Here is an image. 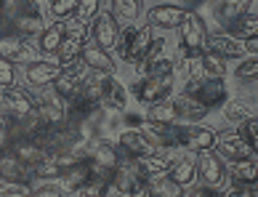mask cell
Masks as SVG:
<instances>
[{"label": "cell", "instance_id": "obj_1", "mask_svg": "<svg viewBox=\"0 0 258 197\" xmlns=\"http://www.w3.org/2000/svg\"><path fill=\"white\" fill-rule=\"evenodd\" d=\"M120 56L125 64H139L147 59V53L152 48V27L144 24V27H133V24H125V30H120Z\"/></svg>", "mask_w": 258, "mask_h": 197}, {"label": "cell", "instance_id": "obj_2", "mask_svg": "<svg viewBox=\"0 0 258 197\" xmlns=\"http://www.w3.org/2000/svg\"><path fill=\"white\" fill-rule=\"evenodd\" d=\"M147 186V179L141 173V168L136 160L131 163H120L114 168L112 179H109V192L107 194H114V197H136L139 192H144Z\"/></svg>", "mask_w": 258, "mask_h": 197}, {"label": "cell", "instance_id": "obj_3", "mask_svg": "<svg viewBox=\"0 0 258 197\" xmlns=\"http://www.w3.org/2000/svg\"><path fill=\"white\" fill-rule=\"evenodd\" d=\"M37 109V99L32 96L27 88H0V117H8V120H22L27 115H32Z\"/></svg>", "mask_w": 258, "mask_h": 197}, {"label": "cell", "instance_id": "obj_4", "mask_svg": "<svg viewBox=\"0 0 258 197\" xmlns=\"http://www.w3.org/2000/svg\"><path fill=\"white\" fill-rule=\"evenodd\" d=\"M218 142V134L210 130L205 125H197V123H189V125H176V144L186 152H208V149H216Z\"/></svg>", "mask_w": 258, "mask_h": 197}, {"label": "cell", "instance_id": "obj_5", "mask_svg": "<svg viewBox=\"0 0 258 197\" xmlns=\"http://www.w3.org/2000/svg\"><path fill=\"white\" fill-rule=\"evenodd\" d=\"M184 93H189L192 99H197L200 104H205L208 109L221 107L226 101V86L224 78H195L186 83Z\"/></svg>", "mask_w": 258, "mask_h": 197}, {"label": "cell", "instance_id": "obj_6", "mask_svg": "<svg viewBox=\"0 0 258 197\" xmlns=\"http://www.w3.org/2000/svg\"><path fill=\"white\" fill-rule=\"evenodd\" d=\"M178 30H181V56H184V59H192V56H200L205 51L208 30H205V22L197 14L186 11V19Z\"/></svg>", "mask_w": 258, "mask_h": 197}, {"label": "cell", "instance_id": "obj_7", "mask_svg": "<svg viewBox=\"0 0 258 197\" xmlns=\"http://www.w3.org/2000/svg\"><path fill=\"white\" fill-rule=\"evenodd\" d=\"M173 75H165V78H139L136 86H133V96H136L141 104H157V101H165L173 91Z\"/></svg>", "mask_w": 258, "mask_h": 197}, {"label": "cell", "instance_id": "obj_8", "mask_svg": "<svg viewBox=\"0 0 258 197\" xmlns=\"http://www.w3.org/2000/svg\"><path fill=\"white\" fill-rule=\"evenodd\" d=\"M197 179L203 181L210 189H218L226 181V165L224 160L216 155V149H208V152H197Z\"/></svg>", "mask_w": 258, "mask_h": 197}, {"label": "cell", "instance_id": "obj_9", "mask_svg": "<svg viewBox=\"0 0 258 197\" xmlns=\"http://www.w3.org/2000/svg\"><path fill=\"white\" fill-rule=\"evenodd\" d=\"M85 160H88L93 176H101V179L109 181L112 173H114V168L120 165V152H117L112 144L99 142V144L91 147V152H88V157H85Z\"/></svg>", "mask_w": 258, "mask_h": 197}, {"label": "cell", "instance_id": "obj_10", "mask_svg": "<svg viewBox=\"0 0 258 197\" xmlns=\"http://www.w3.org/2000/svg\"><path fill=\"white\" fill-rule=\"evenodd\" d=\"M8 30L11 35H19V37H40L45 24H43V14L40 11H32V8H22L16 6L14 14L8 16Z\"/></svg>", "mask_w": 258, "mask_h": 197}, {"label": "cell", "instance_id": "obj_11", "mask_svg": "<svg viewBox=\"0 0 258 197\" xmlns=\"http://www.w3.org/2000/svg\"><path fill=\"white\" fill-rule=\"evenodd\" d=\"M91 37H93V43H96L99 48H104V51L117 48V43H120V22L109 11L99 14L96 19H93V24H91Z\"/></svg>", "mask_w": 258, "mask_h": 197}, {"label": "cell", "instance_id": "obj_12", "mask_svg": "<svg viewBox=\"0 0 258 197\" xmlns=\"http://www.w3.org/2000/svg\"><path fill=\"white\" fill-rule=\"evenodd\" d=\"M37 112L43 115V120L48 125H70L67 123V99L59 96L53 88H48L40 96V101H37Z\"/></svg>", "mask_w": 258, "mask_h": 197}, {"label": "cell", "instance_id": "obj_13", "mask_svg": "<svg viewBox=\"0 0 258 197\" xmlns=\"http://www.w3.org/2000/svg\"><path fill=\"white\" fill-rule=\"evenodd\" d=\"M184 19H186V11L173 3H162V6H155L147 11V24L160 27V30H178L184 24Z\"/></svg>", "mask_w": 258, "mask_h": 197}, {"label": "cell", "instance_id": "obj_14", "mask_svg": "<svg viewBox=\"0 0 258 197\" xmlns=\"http://www.w3.org/2000/svg\"><path fill=\"white\" fill-rule=\"evenodd\" d=\"M61 64L56 61H30L24 70V80L35 88H51L53 80L61 75Z\"/></svg>", "mask_w": 258, "mask_h": 197}, {"label": "cell", "instance_id": "obj_15", "mask_svg": "<svg viewBox=\"0 0 258 197\" xmlns=\"http://www.w3.org/2000/svg\"><path fill=\"white\" fill-rule=\"evenodd\" d=\"M85 27L80 24V27H75V30H67V35H64V43H61V48H59V64L61 67H72L75 61L83 56V48H85Z\"/></svg>", "mask_w": 258, "mask_h": 197}, {"label": "cell", "instance_id": "obj_16", "mask_svg": "<svg viewBox=\"0 0 258 197\" xmlns=\"http://www.w3.org/2000/svg\"><path fill=\"white\" fill-rule=\"evenodd\" d=\"M117 142H120V149L125 152L128 157H147V155H155L157 152V147L149 142V139L141 134V130L136 128H128V130H122V134L117 136Z\"/></svg>", "mask_w": 258, "mask_h": 197}, {"label": "cell", "instance_id": "obj_17", "mask_svg": "<svg viewBox=\"0 0 258 197\" xmlns=\"http://www.w3.org/2000/svg\"><path fill=\"white\" fill-rule=\"evenodd\" d=\"M35 56V48L30 45L27 37H19V35H6L0 37V59H8V61H27L30 64Z\"/></svg>", "mask_w": 258, "mask_h": 197}, {"label": "cell", "instance_id": "obj_18", "mask_svg": "<svg viewBox=\"0 0 258 197\" xmlns=\"http://www.w3.org/2000/svg\"><path fill=\"white\" fill-rule=\"evenodd\" d=\"M216 147H218V152H221L224 157H229V160H242V157L253 155L240 130H224V134H218Z\"/></svg>", "mask_w": 258, "mask_h": 197}, {"label": "cell", "instance_id": "obj_19", "mask_svg": "<svg viewBox=\"0 0 258 197\" xmlns=\"http://www.w3.org/2000/svg\"><path fill=\"white\" fill-rule=\"evenodd\" d=\"M91 176H93V173H91V165H88V160H78L75 165L64 168L61 176L56 179V184H59L61 189H64L67 194H70V192H78L80 186L91 179Z\"/></svg>", "mask_w": 258, "mask_h": 197}, {"label": "cell", "instance_id": "obj_20", "mask_svg": "<svg viewBox=\"0 0 258 197\" xmlns=\"http://www.w3.org/2000/svg\"><path fill=\"white\" fill-rule=\"evenodd\" d=\"M80 61H83L88 70H93V72H101V75H112V72H114V59L109 56V51L99 48L96 43H85Z\"/></svg>", "mask_w": 258, "mask_h": 197}, {"label": "cell", "instance_id": "obj_21", "mask_svg": "<svg viewBox=\"0 0 258 197\" xmlns=\"http://www.w3.org/2000/svg\"><path fill=\"white\" fill-rule=\"evenodd\" d=\"M8 149H11L27 168H35L40 160L48 157V149H45L40 142H35V139H19V142H14Z\"/></svg>", "mask_w": 258, "mask_h": 197}, {"label": "cell", "instance_id": "obj_22", "mask_svg": "<svg viewBox=\"0 0 258 197\" xmlns=\"http://www.w3.org/2000/svg\"><path fill=\"white\" fill-rule=\"evenodd\" d=\"M83 70L78 67V64H72V67H64L61 70V75L53 80V91L59 93V96H64V99H72V96H78L80 93V86H83Z\"/></svg>", "mask_w": 258, "mask_h": 197}, {"label": "cell", "instance_id": "obj_23", "mask_svg": "<svg viewBox=\"0 0 258 197\" xmlns=\"http://www.w3.org/2000/svg\"><path fill=\"white\" fill-rule=\"evenodd\" d=\"M205 51L221 56V59H237V56H242V43L234 40L232 35H208L205 40Z\"/></svg>", "mask_w": 258, "mask_h": 197}, {"label": "cell", "instance_id": "obj_24", "mask_svg": "<svg viewBox=\"0 0 258 197\" xmlns=\"http://www.w3.org/2000/svg\"><path fill=\"white\" fill-rule=\"evenodd\" d=\"M0 179L6 181H30V168H27L11 149L0 152Z\"/></svg>", "mask_w": 258, "mask_h": 197}, {"label": "cell", "instance_id": "obj_25", "mask_svg": "<svg viewBox=\"0 0 258 197\" xmlns=\"http://www.w3.org/2000/svg\"><path fill=\"white\" fill-rule=\"evenodd\" d=\"M141 134H144L155 147H178L176 144V125L144 120V123H141Z\"/></svg>", "mask_w": 258, "mask_h": 197}, {"label": "cell", "instance_id": "obj_26", "mask_svg": "<svg viewBox=\"0 0 258 197\" xmlns=\"http://www.w3.org/2000/svg\"><path fill=\"white\" fill-rule=\"evenodd\" d=\"M226 35H232L234 40H253V37H258V16L255 14H242L232 19V22H226Z\"/></svg>", "mask_w": 258, "mask_h": 197}, {"label": "cell", "instance_id": "obj_27", "mask_svg": "<svg viewBox=\"0 0 258 197\" xmlns=\"http://www.w3.org/2000/svg\"><path fill=\"white\" fill-rule=\"evenodd\" d=\"M168 176L186 189V186H192L195 179H197V160H195V157H189V155L176 157L173 165H170V171H168Z\"/></svg>", "mask_w": 258, "mask_h": 197}, {"label": "cell", "instance_id": "obj_28", "mask_svg": "<svg viewBox=\"0 0 258 197\" xmlns=\"http://www.w3.org/2000/svg\"><path fill=\"white\" fill-rule=\"evenodd\" d=\"M229 176L237 181V184H247V186H255L258 184V157H242V160H232L229 165Z\"/></svg>", "mask_w": 258, "mask_h": 197}, {"label": "cell", "instance_id": "obj_29", "mask_svg": "<svg viewBox=\"0 0 258 197\" xmlns=\"http://www.w3.org/2000/svg\"><path fill=\"white\" fill-rule=\"evenodd\" d=\"M128 88L122 86V83L117 78H107V88H104V104L101 107H112V109H117V112H125L128 109Z\"/></svg>", "mask_w": 258, "mask_h": 197}, {"label": "cell", "instance_id": "obj_30", "mask_svg": "<svg viewBox=\"0 0 258 197\" xmlns=\"http://www.w3.org/2000/svg\"><path fill=\"white\" fill-rule=\"evenodd\" d=\"M136 163L141 168V173H144V179H155V176H165L170 171V165H173V160H170L168 155H147V157H136Z\"/></svg>", "mask_w": 258, "mask_h": 197}, {"label": "cell", "instance_id": "obj_31", "mask_svg": "<svg viewBox=\"0 0 258 197\" xmlns=\"http://www.w3.org/2000/svg\"><path fill=\"white\" fill-rule=\"evenodd\" d=\"M144 192L149 197H184V186L176 184L170 176H155V179H149L147 186H144Z\"/></svg>", "mask_w": 258, "mask_h": 197}, {"label": "cell", "instance_id": "obj_32", "mask_svg": "<svg viewBox=\"0 0 258 197\" xmlns=\"http://www.w3.org/2000/svg\"><path fill=\"white\" fill-rule=\"evenodd\" d=\"M107 78L109 75H101V72H93L88 78H83V86H80V96L88 99L91 104H104V88H107Z\"/></svg>", "mask_w": 258, "mask_h": 197}, {"label": "cell", "instance_id": "obj_33", "mask_svg": "<svg viewBox=\"0 0 258 197\" xmlns=\"http://www.w3.org/2000/svg\"><path fill=\"white\" fill-rule=\"evenodd\" d=\"M173 101V107L178 112V117L181 120H203L208 115V107L205 104H200L197 99H192L189 93H178L176 99H170Z\"/></svg>", "mask_w": 258, "mask_h": 197}, {"label": "cell", "instance_id": "obj_34", "mask_svg": "<svg viewBox=\"0 0 258 197\" xmlns=\"http://www.w3.org/2000/svg\"><path fill=\"white\" fill-rule=\"evenodd\" d=\"M64 35H67V27H64V22H53V24H48L43 30V35H40V51L43 53H59V48H61V43H64Z\"/></svg>", "mask_w": 258, "mask_h": 197}, {"label": "cell", "instance_id": "obj_35", "mask_svg": "<svg viewBox=\"0 0 258 197\" xmlns=\"http://www.w3.org/2000/svg\"><path fill=\"white\" fill-rule=\"evenodd\" d=\"M147 120H152V123H168V125H178V112L173 107V101L165 99V101H157V104H152L147 109Z\"/></svg>", "mask_w": 258, "mask_h": 197}, {"label": "cell", "instance_id": "obj_36", "mask_svg": "<svg viewBox=\"0 0 258 197\" xmlns=\"http://www.w3.org/2000/svg\"><path fill=\"white\" fill-rule=\"evenodd\" d=\"M61 171L64 168L59 165V160H56L53 155H48L45 160H40L35 168H30V181L35 179V181H56L61 176Z\"/></svg>", "mask_w": 258, "mask_h": 197}, {"label": "cell", "instance_id": "obj_37", "mask_svg": "<svg viewBox=\"0 0 258 197\" xmlns=\"http://www.w3.org/2000/svg\"><path fill=\"white\" fill-rule=\"evenodd\" d=\"M141 0H112V16L117 22H125V24H133L136 19L141 16Z\"/></svg>", "mask_w": 258, "mask_h": 197}, {"label": "cell", "instance_id": "obj_38", "mask_svg": "<svg viewBox=\"0 0 258 197\" xmlns=\"http://www.w3.org/2000/svg\"><path fill=\"white\" fill-rule=\"evenodd\" d=\"M224 115H226V120H232V123H247V120L255 117V107L242 101V99H232L224 104Z\"/></svg>", "mask_w": 258, "mask_h": 197}, {"label": "cell", "instance_id": "obj_39", "mask_svg": "<svg viewBox=\"0 0 258 197\" xmlns=\"http://www.w3.org/2000/svg\"><path fill=\"white\" fill-rule=\"evenodd\" d=\"M247 6H250V0H221L216 11H218V19L226 24V22H232V19L247 14Z\"/></svg>", "mask_w": 258, "mask_h": 197}, {"label": "cell", "instance_id": "obj_40", "mask_svg": "<svg viewBox=\"0 0 258 197\" xmlns=\"http://www.w3.org/2000/svg\"><path fill=\"white\" fill-rule=\"evenodd\" d=\"M101 14V0H78V11H75V19L85 27L93 24V19Z\"/></svg>", "mask_w": 258, "mask_h": 197}, {"label": "cell", "instance_id": "obj_41", "mask_svg": "<svg viewBox=\"0 0 258 197\" xmlns=\"http://www.w3.org/2000/svg\"><path fill=\"white\" fill-rule=\"evenodd\" d=\"M107 192H109V181L101 179V176H91V179L78 189L80 197H104Z\"/></svg>", "mask_w": 258, "mask_h": 197}, {"label": "cell", "instance_id": "obj_42", "mask_svg": "<svg viewBox=\"0 0 258 197\" xmlns=\"http://www.w3.org/2000/svg\"><path fill=\"white\" fill-rule=\"evenodd\" d=\"M0 197H32V186L27 181H6V179H0Z\"/></svg>", "mask_w": 258, "mask_h": 197}, {"label": "cell", "instance_id": "obj_43", "mask_svg": "<svg viewBox=\"0 0 258 197\" xmlns=\"http://www.w3.org/2000/svg\"><path fill=\"white\" fill-rule=\"evenodd\" d=\"M234 78L240 83H258V59L253 56V59H245L237 64L234 70Z\"/></svg>", "mask_w": 258, "mask_h": 197}, {"label": "cell", "instance_id": "obj_44", "mask_svg": "<svg viewBox=\"0 0 258 197\" xmlns=\"http://www.w3.org/2000/svg\"><path fill=\"white\" fill-rule=\"evenodd\" d=\"M75 11H78V0H53L48 14L56 19V22H64V19H72Z\"/></svg>", "mask_w": 258, "mask_h": 197}, {"label": "cell", "instance_id": "obj_45", "mask_svg": "<svg viewBox=\"0 0 258 197\" xmlns=\"http://www.w3.org/2000/svg\"><path fill=\"white\" fill-rule=\"evenodd\" d=\"M240 134L245 136V142H247V147H250V152L258 157V117L242 123V130H240Z\"/></svg>", "mask_w": 258, "mask_h": 197}, {"label": "cell", "instance_id": "obj_46", "mask_svg": "<svg viewBox=\"0 0 258 197\" xmlns=\"http://www.w3.org/2000/svg\"><path fill=\"white\" fill-rule=\"evenodd\" d=\"M32 197H67V192L56 181H40L32 186Z\"/></svg>", "mask_w": 258, "mask_h": 197}, {"label": "cell", "instance_id": "obj_47", "mask_svg": "<svg viewBox=\"0 0 258 197\" xmlns=\"http://www.w3.org/2000/svg\"><path fill=\"white\" fill-rule=\"evenodd\" d=\"M14 83H16V64L0 59V88H11Z\"/></svg>", "mask_w": 258, "mask_h": 197}, {"label": "cell", "instance_id": "obj_48", "mask_svg": "<svg viewBox=\"0 0 258 197\" xmlns=\"http://www.w3.org/2000/svg\"><path fill=\"white\" fill-rule=\"evenodd\" d=\"M157 59H162V40H155V43H152V48H149V53H147V59L139 64L141 72H144L147 67H152V64H155Z\"/></svg>", "mask_w": 258, "mask_h": 197}, {"label": "cell", "instance_id": "obj_49", "mask_svg": "<svg viewBox=\"0 0 258 197\" xmlns=\"http://www.w3.org/2000/svg\"><path fill=\"white\" fill-rule=\"evenodd\" d=\"M184 197H221V194H218V189H210V186H186V189H184Z\"/></svg>", "mask_w": 258, "mask_h": 197}, {"label": "cell", "instance_id": "obj_50", "mask_svg": "<svg viewBox=\"0 0 258 197\" xmlns=\"http://www.w3.org/2000/svg\"><path fill=\"white\" fill-rule=\"evenodd\" d=\"M221 197H253V186H247V184H232L229 189L221 194Z\"/></svg>", "mask_w": 258, "mask_h": 197}, {"label": "cell", "instance_id": "obj_51", "mask_svg": "<svg viewBox=\"0 0 258 197\" xmlns=\"http://www.w3.org/2000/svg\"><path fill=\"white\" fill-rule=\"evenodd\" d=\"M11 147V128H8V117H0V152Z\"/></svg>", "mask_w": 258, "mask_h": 197}, {"label": "cell", "instance_id": "obj_52", "mask_svg": "<svg viewBox=\"0 0 258 197\" xmlns=\"http://www.w3.org/2000/svg\"><path fill=\"white\" fill-rule=\"evenodd\" d=\"M242 51H247V53H258V37H253V40H245V43H242Z\"/></svg>", "mask_w": 258, "mask_h": 197}, {"label": "cell", "instance_id": "obj_53", "mask_svg": "<svg viewBox=\"0 0 258 197\" xmlns=\"http://www.w3.org/2000/svg\"><path fill=\"white\" fill-rule=\"evenodd\" d=\"M3 8H6V0H0V14H3Z\"/></svg>", "mask_w": 258, "mask_h": 197}, {"label": "cell", "instance_id": "obj_54", "mask_svg": "<svg viewBox=\"0 0 258 197\" xmlns=\"http://www.w3.org/2000/svg\"><path fill=\"white\" fill-rule=\"evenodd\" d=\"M104 197H114V194H104Z\"/></svg>", "mask_w": 258, "mask_h": 197}]
</instances>
